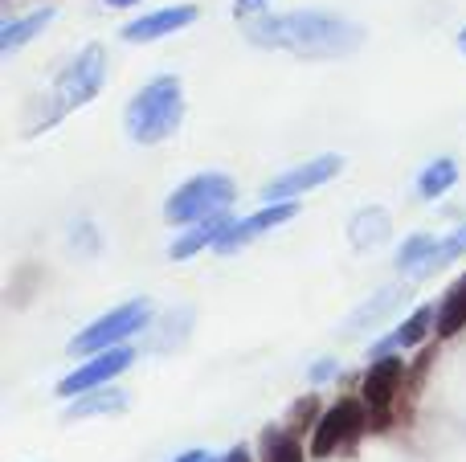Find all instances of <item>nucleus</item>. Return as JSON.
<instances>
[{"instance_id":"nucleus-28","label":"nucleus","mask_w":466,"mask_h":462,"mask_svg":"<svg viewBox=\"0 0 466 462\" xmlns=\"http://www.w3.org/2000/svg\"><path fill=\"white\" fill-rule=\"evenodd\" d=\"M459 49H462V54H466V29L459 33Z\"/></svg>"},{"instance_id":"nucleus-23","label":"nucleus","mask_w":466,"mask_h":462,"mask_svg":"<svg viewBox=\"0 0 466 462\" xmlns=\"http://www.w3.org/2000/svg\"><path fill=\"white\" fill-rule=\"evenodd\" d=\"M262 8H266V0H238V5H233V16H238V21H246V16L262 13Z\"/></svg>"},{"instance_id":"nucleus-15","label":"nucleus","mask_w":466,"mask_h":462,"mask_svg":"<svg viewBox=\"0 0 466 462\" xmlns=\"http://www.w3.org/2000/svg\"><path fill=\"white\" fill-rule=\"evenodd\" d=\"M127 406V393L119 389H106V385H98V389H90L82 401H74L70 406V417H95V414H119V409Z\"/></svg>"},{"instance_id":"nucleus-4","label":"nucleus","mask_w":466,"mask_h":462,"mask_svg":"<svg viewBox=\"0 0 466 462\" xmlns=\"http://www.w3.org/2000/svg\"><path fill=\"white\" fill-rule=\"evenodd\" d=\"M233 180L221 176V172H201V176L185 180V185L177 188V193L168 196V221H177V226H193V221H205L213 217V213H226L233 205Z\"/></svg>"},{"instance_id":"nucleus-18","label":"nucleus","mask_w":466,"mask_h":462,"mask_svg":"<svg viewBox=\"0 0 466 462\" xmlns=\"http://www.w3.org/2000/svg\"><path fill=\"white\" fill-rule=\"evenodd\" d=\"M385 234H389V221H385V213L380 209H364L360 217H352V246H377V242H385Z\"/></svg>"},{"instance_id":"nucleus-11","label":"nucleus","mask_w":466,"mask_h":462,"mask_svg":"<svg viewBox=\"0 0 466 462\" xmlns=\"http://www.w3.org/2000/svg\"><path fill=\"white\" fill-rule=\"evenodd\" d=\"M197 21V5H168V8H156V13L139 16L123 29L127 41H156V37H168V33L185 29V25Z\"/></svg>"},{"instance_id":"nucleus-1","label":"nucleus","mask_w":466,"mask_h":462,"mask_svg":"<svg viewBox=\"0 0 466 462\" xmlns=\"http://www.w3.org/2000/svg\"><path fill=\"white\" fill-rule=\"evenodd\" d=\"M246 37L258 49H282V54H299V57H339L360 45L364 29L336 13L299 8V13L262 16V21H254L246 29Z\"/></svg>"},{"instance_id":"nucleus-20","label":"nucleus","mask_w":466,"mask_h":462,"mask_svg":"<svg viewBox=\"0 0 466 462\" xmlns=\"http://www.w3.org/2000/svg\"><path fill=\"white\" fill-rule=\"evenodd\" d=\"M466 254V221L459 229H454L451 237H442V242H438V250H434V258L426 262V266H421V275H430V270H442V266H451L454 258H462Z\"/></svg>"},{"instance_id":"nucleus-13","label":"nucleus","mask_w":466,"mask_h":462,"mask_svg":"<svg viewBox=\"0 0 466 462\" xmlns=\"http://www.w3.org/2000/svg\"><path fill=\"white\" fill-rule=\"evenodd\" d=\"M434 324H438L434 311H430V307H418L410 319H405L401 327H397L393 336H385V340L377 344V357H385V352H397V348H413V344H421V340H426V332H430Z\"/></svg>"},{"instance_id":"nucleus-6","label":"nucleus","mask_w":466,"mask_h":462,"mask_svg":"<svg viewBox=\"0 0 466 462\" xmlns=\"http://www.w3.org/2000/svg\"><path fill=\"white\" fill-rule=\"evenodd\" d=\"M136 365V352L131 348H106V352H95V360L82 368H74L70 377H62L57 381V397H82V393L98 389V385H106L111 377H119L123 368Z\"/></svg>"},{"instance_id":"nucleus-2","label":"nucleus","mask_w":466,"mask_h":462,"mask_svg":"<svg viewBox=\"0 0 466 462\" xmlns=\"http://www.w3.org/2000/svg\"><path fill=\"white\" fill-rule=\"evenodd\" d=\"M185 119V90L177 78H152L127 103V136L136 144H160Z\"/></svg>"},{"instance_id":"nucleus-19","label":"nucleus","mask_w":466,"mask_h":462,"mask_svg":"<svg viewBox=\"0 0 466 462\" xmlns=\"http://www.w3.org/2000/svg\"><path fill=\"white\" fill-rule=\"evenodd\" d=\"M434 250H438V237L418 234V237H410V242L401 246V254H397V266H401V270H421L430 258H434Z\"/></svg>"},{"instance_id":"nucleus-5","label":"nucleus","mask_w":466,"mask_h":462,"mask_svg":"<svg viewBox=\"0 0 466 462\" xmlns=\"http://www.w3.org/2000/svg\"><path fill=\"white\" fill-rule=\"evenodd\" d=\"M147 319H152V303H147V299L123 303V307L106 311L103 319H95L90 327H82V332L74 336L70 348H74V352H82V357H95V352L119 348L123 340H131L136 332H144Z\"/></svg>"},{"instance_id":"nucleus-21","label":"nucleus","mask_w":466,"mask_h":462,"mask_svg":"<svg viewBox=\"0 0 466 462\" xmlns=\"http://www.w3.org/2000/svg\"><path fill=\"white\" fill-rule=\"evenodd\" d=\"M266 462H303V450L290 434H270L266 438Z\"/></svg>"},{"instance_id":"nucleus-22","label":"nucleus","mask_w":466,"mask_h":462,"mask_svg":"<svg viewBox=\"0 0 466 462\" xmlns=\"http://www.w3.org/2000/svg\"><path fill=\"white\" fill-rule=\"evenodd\" d=\"M397 303H401V291H380L372 307L356 311V316H352V324H348V332H352V327H364V324H372V319H380V316H385L389 307H397Z\"/></svg>"},{"instance_id":"nucleus-9","label":"nucleus","mask_w":466,"mask_h":462,"mask_svg":"<svg viewBox=\"0 0 466 462\" xmlns=\"http://www.w3.org/2000/svg\"><path fill=\"white\" fill-rule=\"evenodd\" d=\"M295 213H299V201H270L266 209H258V213H249V217L233 221L226 234H221L218 250H221V254L241 250L246 242H254V237H262L266 229H274V226H282V221H290Z\"/></svg>"},{"instance_id":"nucleus-25","label":"nucleus","mask_w":466,"mask_h":462,"mask_svg":"<svg viewBox=\"0 0 466 462\" xmlns=\"http://www.w3.org/2000/svg\"><path fill=\"white\" fill-rule=\"evenodd\" d=\"M331 373H336V365H331V360H319V368H315V381H323V377H331Z\"/></svg>"},{"instance_id":"nucleus-3","label":"nucleus","mask_w":466,"mask_h":462,"mask_svg":"<svg viewBox=\"0 0 466 462\" xmlns=\"http://www.w3.org/2000/svg\"><path fill=\"white\" fill-rule=\"evenodd\" d=\"M103 86H106V54H103V45H86L70 65H66L62 74H57L54 86H49V95H46V115L33 123V131L49 127V123H57L62 115H70V111H78V106H86Z\"/></svg>"},{"instance_id":"nucleus-27","label":"nucleus","mask_w":466,"mask_h":462,"mask_svg":"<svg viewBox=\"0 0 466 462\" xmlns=\"http://www.w3.org/2000/svg\"><path fill=\"white\" fill-rule=\"evenodd\" d=\"M111 8H131V5H139V0H106Z\"/></svg>"},{"instance_id":"nucleus-26","label":"nucleus","mask_w":466,"mask_h":462,"mask_svg":"<svg viewBox=\"0 0 466 462\" xmlns=\"http://www.w3.org/2000/svg\"><path fill=\"white\" fill-rule=\"evenodd\" d=\"M226 462H249V455H246V450H241V447H238V450H233V455L226 458Z\"/></svg>"},{"instance_id":"nucleus-8","label":"nucleus","mask_w":466,"mask_h":462,"mask_svg":"<svg viewBox=\"0 0 466 462\" xmlns=\"http://www.w3.org/2000/svg\"><path fill=\"white\" fill-rule=\"evenodd\" d=\"M360 426H364V409H360V401H339V406H331L328 414L319 417V426H315L311 455H315V458L336 455V450L344 447V442L352 438L356 430H360Z\"/></svg>"},{"instance_id":"nucleus-7","label":"nucleus","mask_w":466,"mask_h":462,"mask_svg":"<svg viewBox=\"0 0 466 462\" xmlns=\"http://www.w3.org/2000/svg\"><path fill=\"white\" fill-rule=\"evenodd\" d=\"M339 168H344L339 156H319V160H311V164H299V168L282 172L279 180L266 185V201H295V196L311 193V188L328 185L331 176H339Z\"/></svg>"},{"instance_id":"nucleus-14","label":"nucleus","mask_w":466,"mask_h":462,"mask_svg":"<svg viewBox=\"0 0 466 462\" xmlns=\"http://www.w3.org/2000/svg\"><path fill=\"white\" fill-rule=\"evenodd\" d=\"M54 21V8H37L33 16H21V21H8L5 29H0V54H13L16 45H25L29 37H37L46 25Z\"/></svg>"},{"instance_id":"nucleus-24","label":"nucleus","mask_w":466,"mask_h":462,"mask_svg":"<svg viewBox=\"0 0 466 462\" xmlns=\"http://www.w3.org/2000/svg\"><path fill=\"white\" fill-rule=\"evenodd\" d=\"M177 462H213V455H205V450H188V455H180Z\"/></svg>"},{"instance_id":"nucleus-12","label":"nucleus","mask_w":466,"mask_h":462,"mask_svg":"<svg viewBox=\"0 0 466 462\" xmlns=\"http://www.w3.org/2000/svg\"><path fill=\"white\" fill-rule=\"evenodd\" d=\"M229 226L233 221L226 217V213H213V217H205V221H193V229L172 242V258H193V254L205 250V246H218Z\"/></svg>"},{"instance_id":"nucleus-16","label":"nucleus","mask_w":466,"mask_h":462,"mask_svg":"<svg viewBox=\"0 0 466 462\" xmlns=\"http://www.w3.org/2000/svg\"><path fill=\"white\" fill-rule=\"evenodd\" d=\"M462 327H466V275L446 295L442 316H438V336H459Z\"/></svg>"},{"instance_id":"nucleus-17","label":"nucleus","mask_w":466,"mask_h":462,"mask_svg":"<svg viewBox=\"0 0 466 462\" xmlns=\"http://www.w3.org/2000/svg\"><path fill=\"white\" fill-rule=\"evenodd\" d=\"M459 180V164L454 160H434L426 172L418 176V193L426 196V201H434V196H442L446 188Z\"/></svg>"},{"instance_id":"nucleus-10","label":"nucleus","mask_w":466,"mask_h":462,"mask_svg":"<svg viewBox=\"0 0 466 462\" xmlns=\"http://www.w3.org/2000/svg\"><path fill=\"white\" fill-rule=\"evenodd\" d=\"M401 377H405V365L397 360V352L393 357H377L372 360V368H369V377H364V406L377 414V426L389 417V406H393V393L401 389Z\"/></svg>"}]
</instances>
